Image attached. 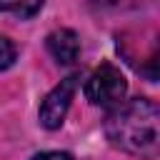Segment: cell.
<instances>
[{"label":"cell","mask_w":160,"mask_h":160,"mask_svg":"<svg viewBox=\"0 0 160 160\" xmlns=\"http://www.w3.org/2000/svg\"><path fill=\"white\" fill-rule=\"evenodd\" d=\"M105 135L112 148L140 160H155L160 150L158 105L148 98L122 100L105 118Z\"/></svg>","instance_id":"6da1fadb"},{"label":"cell","mask_w":160,"mask_h":160,"mask_svg":"<svg viewBox=\"0 0 160 160\" xmlns=\"http://www.w3.org/2000/svg\"><path fill=\"white\" fill-rule=\"evenodd\" d=\"M128 95V80L112 62H102L85 80V98L100 108H118Z\"/></svg>","instance_id":"7a4b0ae2"},{"label":"cell","mask_w":160,"mask_h":160,"mask_svg":"<svg viewBox=\"0 0 160 160\" xmlns=\"http://www.w3.org/2000/svg\"><path fill=\"white\" fill-rule=\"evenodd\" d=\"M75 90H78V75H68L42 98L38 118H40V125L45 130H58L65 122V115H68L70 102L75 98Z\"/></svg>","instance_id":"3957f363"},{"label":"cell","mask_w":160,"mask_h":160,"mask_svg":"<svg viewBox=\"0 0 160 160\" xmlns=\"http://www.w3.org/2000/svg\"><path fill=\"white\" fill-rule=\"evenodd\" d=\"M45 45H48V52H50L60 65H72V62H78V58H80V38H78V32L70 30V28L52 30V32L45 38Z\"/></svg>","instance_id":"277c9868"},{"label":"cell","mask_w":160,"mask_h":160,"mask_svg":"<svg viewBox=\"0 0 160 160\" xmlns=\"http://www.w3.org/2000/svg\"><path fill=\"white\" fill-rule=\"evenodd\" d=\"M45 0H0V12H12L20 20H30L42 10Z\"/></svg>","instance_id":"5b68a950"},{"label":"cell","mask_w":160,"mask_h":160,"mask_svg":"<svg viewBox=\"0 0 160 160\" xmlns=\"http://www.w3.org/2000/svg\"><path fill=\"white\" fill-rule=\"evenodd\" d=\"M15 58H18V48H15V42L8 40V38H0V72L8 70V68L15 62Z\"/></svg>","instance_id":"8992f818"},{"label":"cell","mask_w":160,"mask_h":160,"mask_svg":"<svg viewBox=\"0 0 160 160\" xmlns=\"http://www.w3.org/2000/svg\"><path fill=\"white\" fill-rule=\"evenodd\" d=\"M32 160H72V155L60 152V150H48V152H38Z\"/></svg>","instance_id":"52a82bcc"},{"label":"cell","mask_w":160,"mask_h":160,"mask_svg":"<svg viewBox=\"0 0 160 160\" xmlns=\"http://www.w3.org/2000/svg\"><path fill=\"white\" fill-rule=\"evenodd\" d=\"M92 2H95V5H112V8H115V5H120L122 0H92Z\"/></svg>","instance_id":"ba28073f"}]
</instances>
